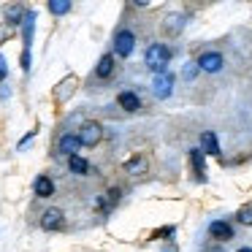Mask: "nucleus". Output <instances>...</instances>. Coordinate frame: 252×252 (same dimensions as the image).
Returning <instances> with one entry per match:
<instances>
[{
  "label": "nucleus",
  "instance_id": "nucleus-1",
  "mask_svg": "<svg viewBox=\"0 0 252 252\" xmlns=\"http://www.w3.org/2000/svg\"><path fill=\"white\" fill-rule=\"evenodd\" d=\"M144 63L152 73H165L171 63V49L165 44H149L147 52H144Z\"/></svg>",
  "mask_w": 252,
  "mask_h": 252
},
{
  "label": "nucleus",
  "instance_id": "nucleus-2",
  "mask_svg": "<svg viewBox=\"0 0 252 252\" xmlns=\"http://www.w3.org/2000/svg\"><path fill=\"white\" fill-rule=\"evenodd\" d=\"M133 49H136V33L130 28H120L114 33V57H130Z\"/></svg>",
  "mask_w": 252,
  "mask_h": 252
},
{
  "label": "nucleus",
  "instance_id": "nucleus-3",
  "mask_svg": "<svg viewBox=\"0 0 252 252\" xmlns=\"http://www.w3.org/2000/svg\"><path fill=\"white\" fill-rule=\"evenodd\" d=\"M76 136L82 141V147H98L100 138H103V125L100 122H84Z\"/></svg>",
  "mask_w": 252,
  "mask_h": 252
},
{
  "label": "nucleus",
  "instance_id": "nucleus-4",
  "mask_svg": "<svg viewBox=\"0 0 252 252\" xmlns=\"http://www.w3.org/2000/svg\"><path fill=\"white\" fill-rule=\"evenodd\" d=\"M41 228L46 230V233H55V230H63L65 228V212L57 206L46 209L44 214H41Z\"/></svg>",
  "mask_w": 252,
  "mask_h": 252
},
{
  "label": "nucleus",
  "instance_id": "nucleus-5",
  "mask_svg": "<svg viewBox=\"0 0 252 252\" xmlns=\"http://www.w3.org/2000/svg\"><path fill=\"white\" fill-rule=\"evenodd\" d=\"M152 93H155V98H160V100L171 98V95H174V73H171V71L155 73V79H152Z\"/></svg>",
  "mask_w": 252,
  "mask_h": 252
},
{
  "label": "nucleus",
  "instance_id": "nucleus-6",
  "mask_svg": "<svg viewBox=\"0 0 252 252\" xmlns=\"http://www.w3.org/2000/svg\"><path fill=\"white\" fill-rule=\"evenodd\" d=\"M195 63H198V68H201L203 73H220L222 65H225V57L220 55V52H203Z\"/></svg>",
  "mask_w": 252,
  "mask_h": 252
},
{
  "label": "nucleus",
  "instance_id": "nucleus-7",
  "mask_svg": "<svg viewBox=\"0 0 252 252\" xmlns=\"http://www.w3.org/2000/svg\"><path fill=\"white\" fill-rule=\"evenodd\" d=\"M209 236L214 241H230L236 236V228L230 220H214V222H209Z\"/></svg>",
  "mask_w": 252,
  "mask_h": 252
},
{
  "label": "nucleus",
  "instance_id": "nucleus-8",
  "mask_svg": "<svg viewBox=\"0 0 252 252\" xmlns=\"http://www.w3.org/2000/svg\"><path fill=\"white\" fill-rule=\"evenodd\" d=\"M79 147H82V141H79L76 133H63L60 141H57V152L65 155V158H73V155H79Z\"/></svg>",
  "mask_w": 252,
  "mask_h": 252
},
{
  "label": "nucleus",
  "instance_id": "nucleus-9",
  "mask_svg": "<svg viewBox=\"0 0 252 252\" xmlns=\"http://www.w3.org/2000/svg\"><path fill=\"white\" fill-rule=\"evenodd\" d=\"M76 87H79V79H76V76H65V79H63V82L55 87V100H57V103H65V100L71 98L73 93H76Z\"/></svg>",
  "mask_w": 252,
  "mask_h": 252
},
{
  "label": "nucleus",
  "instance_id": "nucleus-10",
  "mask_svg": "<svg viewBox=\"0 0 252 252\" xmlns=\"http://www.w3.org/2000/svg\"><path fill=\"white\" fill-rule=\"evenodd\" d=\"M117 103H120V109L127 111V114H136V111L141 109V98H138L133 90H122V93L117 95Z\"/></svg>",
  "mask_w": 252,
  "mask_h": 252
},
{
  "label": "nucleus",
  "instance_id": "nucleus-11",
  "mask_svg": "<svg viewBox=\"0 0 252 252\" xmlns=\"http://www.w3.org/2000/svg\"><path fill=\"white\" fill-rule=\"evenodd\" d=\"M122 171H125L127 176H144L149 171V160L144 158V155H133V158L122 165Z\"/></svg>",
  "mask_w": 252,
  "mask_h": 252
},
{
  "label": "nucleus",
  "instance_id": "nucleus-12",
  "mask_svg": "<svg viewBox=\"0 0 252 252\" xmlns=\"http://www.w3.org/2000/svg\"><path fill=\"white\" fill-rule=\"evenodd\" d=\"M33 192H35V198H52L55 195V179L46 174H38L33 182Z\"/></svg>",
  "mask_w": 252,
  "mask_h": 252
},
{
  "label": "nucleus",
  "instance_id": "nucleus-13",
  "mask_svg": "<svg viewBox=\"0 0 252 252\" xmlns=\"http://www.w3.org/2000/svg\"><path fill=\"white\" fill-rule=\"evenodd\" d=\"M33 33H35V11H33V8H28V14H25V19H22L25 52H30V46H33Z\"/></svg>",
  "mask_w": 252,
  "mask_h": 252
},
{
  "label": "nucleus",
  "instance_id": "nucleus-14",
  "mask_svg": "<svg viewBox=\"0 0 252 252\" xmlns=\"http://www.w3.org/2000/svg\"><path fill=\"white\" fill-rule=\"evenodd\" d=\"M25 14H28V8L25 6H3V17H6V25L8 28H22V19H25Z\"/></svg>",
  "mask_w": 252,
  "mask_h": 252
},
{
  "label": "nucleus",
  "instance_id": "nucleus-15",
  "mask_svg": "<svg viewBox=\"0 0 252 252\" xmlns=\"http://www.w3.org/2000/svg\"><path fill=\"white\" fill-rule=\"evenodd\" d=\"M201 152L212 155V158H220V141H217V133L214 130H203L201 133Z\"/></svg>",
  "mask_w": 252,
  "mask_h": 252
},
{
  "label": "nucleus",
  "instance_id": "nucleus-16",
  "mask_svg": "<svg viewBox=\"0 0 252 252\" xmlns=\"http://www.w3.org/2000/svg\"><path fill=\"white\" fill-rule=\"evenodd\" d=\"M111 73H114V52H106V55L98 60V65H95V76L109 79Z\"/></svg>",
  "mask_w": 252,
  "mask_h": 252
},
{
  "label": "nucleus",
  "instance_id": "nucleus-17",
  "mask_svg": "<svg viewBox=\"0 0 252 252\" xmlns=\"http://www.w3.org/2000/svg\"><path fill=\"white\" fill-rule=\"evenodd\" d=\"M187 158H190V165H192V171H195L198 182H203V171H206V155H203L201 149H190V152H187Z\"/></svg>",
  "mask_w": 252,
  "mask_h": 252
},
{
  "label": "nucleus",
  "instance_id": "nucleus-18",
  "mask_svg": "<svg viewBox=\"0 0 252 252\" xmlns=\"http://www.w3.org/2000/svg\"><path fill=\"white\" fill-rule=\"evenodd\" d=\"M185 14H168L165 17V22H163V30L165 33H171V35H176V33H182V28H185Z\"/></svg>",
  "mask_w": 252,
  "mask_h": 252
},
{
  "label": "nucleus",
  "instance_id": "nucleus-19",
  "mask_svg": "<svg viewBox=\"0 0 252 252\" xmlns=\"http://www.w3.org/2000/svg\"><path fill=\"white\" fill-rule=\"evenodd\" d=\"M68 171H71L73 176H87L90 174V163L82 158V155H73V158H68Z\"/></svg>",
  "mask_w": 252,
  "mask_h": 252
},
{
  "label": "nucleus",
  "instance_id": "nucleus-20",
  "mask_svg": "<svg viewBox=\"0 0 252 252\" xmlns=\"http://www.w3.org/2000/svg\"><path fill=\"white\" fill-rule=\"evenodd\" d=\"M236 222L239 225H247V228H252V201H247V203H241L239 209H236Z\"/></svg>",
  "mask_w": 252,
  "mask_h": 252
},
{
  "label": "nucleus",
  "instance_id": "nucleus-21",
  "mask_svg": "<svg viewBox=\"0 0 252 252\" xmlns=\"http://www.w3.org/2000/svg\"><path fill=\"white\" fill-rule=\"evenodd\" d=\"M49 14H55V17H63V14H68L71 11V3L68 0H49Z\"/></svg>",
  "mask_w": 252,
  "mask_h": 252
},
{
  "label": "nucleus",
  "instance_id": "nucleus-22",
  "mask_svg": "<svg viewBox=\"0 0 252 252\" xmlns=\"http://www.w3.org/2000/svg\"><path fill=\"white\" fill-rule=\"evenodd\" d=\"M174 233H176V228H174V225H168V228H160V230H155V233H152V239H158V241H165V239H171Z\"/></svg>",
  "mask_w": 252,
  "mask_h": 252
},
{
  "label": "nucleus",
  "instance_id": "nucleus-23",
  "mask_svg": "<svg viewBox=\"0 0 252 252\" xmlns=\"http://www.w3.org/2000/svg\"><path fill=\"white\" fill-rule=\"evenodd\" d=\"M201 71V68H198V63H187L185 68H182V76L187 79V82H190V79H195V73Z\"/></svg>",
  "mask_w": 252,
  "mask_h": 252
},
{
  "label": "nucleus",
  "instance_id": "nucleus-24",
  "mask_svg": "<svg viewBox=\"0 0 252 252\" xmlns=\"http://www.w3.org/2000/svg\"><path fill=\"white\" fill-rule=\"evenodd\" d=\"M19 63H22V71L30 73V65H33V57H30V52L22 49V57H19Z\"/></svg>",
  "mask_w": 252,
  "mask_h": 252
},
{
  "label": "nucleus",
  "instance_id": "nucleus-25",
  "mask_svg": "<svg viewBox=\"0 0 252 252\" xmlns=\"http://www.w3.org/2000/svg\"><path fill=\"white\" fill-rule=\"evenodd\" d=\"M6 76H8V63H6V57L0 55V82H6Z\"/></svg>",
  "mask_w": 252,
  "mask_h": 252
},
{
  "label": "nucleus",
  "instance_id": "nucleus-26",
  "mask_svg": "<svg viewBox=\"0 0 252 252\" xmlns=\"http://www.w3.org/2000/svg\"><path fill=\"white\" fill-rule=\"evenodd\" d=\"M8 35H11V28H8L6 22H3V25H0V44H3V41H6Z\"/></svg>",
  "mask_w": 252,
  "mask_h": 252
},
{
  "label": "nucleus",
  "instance_id": "nucleus-27",
  "mask_svg": "<svg viewBox=\"0 0 252 252\" xmlns=\"http://www.w3.org/2000/svg\"><path fill=\"white\" fill-rule=\"evenodd\" d=\"M35 133H38V130H30L28 136H25L22 141H19V149H25V147H28V144H30V141H33V138H35Z\"/></svg>",
  "mask_w": 252,
  "mask_h": 252
},
{
  "label": "nucleus",
  "instance_id": "nucleus-28",
  "mask_svg": "<svg viewBox=\"0 0 252 252\" xmlns=\"http://www.w3.org/2000/svg\"><path fill=\"white\" fill-rule=\"evenodd\" d=\"M236 252H252V247H241V250H236Z\"/></svg>",
  "mask_w": 252,
  "mask_h": 252
},
{
  "label": "nucleus",
  "instance_id": "nucleus-29",
  "mask_svg": "<svg viewBox=\"0 0 252 252\" xmlns=\"http://www.w3.org/2000/svg\"><path fill=\"white\" fill-rule=\"evenodd\" d=\"M168 252H176V250H174V247H171V250H168Z\"/></svg>",
  "mask_w": 252,
  "mask_h": 252
}]
</instances>
